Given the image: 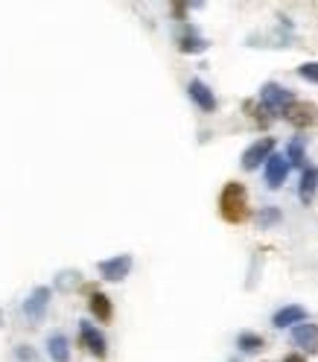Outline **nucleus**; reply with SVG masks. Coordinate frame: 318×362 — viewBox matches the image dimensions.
Here are the masks:
<instances>
[{
	"label": "nucleus",
	"mask_w": 318,
	"mask_h": 362,
	"mask_svg": "<svg viewBox=\"0 0 318 362\" xmlns=\"http://www.w3.org/2000/svg\"><path fill=\"white\" fill-rule=\"evenodd\" d=\"M219 214H222L225 222H246L248 219V193L243 184L228 181L222 193H219Z\"/></svg>",
	"instance_id": "nucleus-1"
},
{
	"label": "nucleus",
	"mask_w": 318,
	"mask_h": 362,
	"mask_svg": "<svg viewBox=\"0 0 318 362\" xmlns=\"http://www.w3.org/2000/svg\"><path fill=\"white\" fill-rule=\"evenodd\" d=\"M260 103H263L266 112H280L283 114L295 103V96H292L289 88H283L278 82H266V85L260 88Z\"/></svg>",
	"instance_id": "nucleus-2"
},
{
	"label": "nucleus",
	"mask_w": 318,
	"mask_h": 362,
	"mask_svg": "<svg viewBox=\"0 0 318 362\" xmlns=\"http://www.w3.org/2000/svg\"><path fill=\"white\" fill-rule=\"evenodd\" d=\"M275 155V138H260L257 144H251L246 152H243V170H257L260 164L266 167V161Z\"/></svg>",
	"instance_id": "nucleus-3"
},
{
	"label": "nucleus",
	"mask_w": 318,
	"mask_h": 362,
	"mask_svg": "<svg viewBox=\"0 0 318 362\" xmlns=\"http://www.w3.org/2000/svg\"><path fill=\"white\" fill-rule=\"evenodd\" d=\"M47 304H50V287H36L29 298L24 301V315L32 324L44 322V315H47Z\"/></svg>",
	"instance_id": "nucleus-4"
},
{
	"label": "nucleus",
	"mask_w": 318,
	"mask_h": 362,
	"mask_svg": "<svg viewBox=\"0 0 318 362\" xmlns=\"http://www.w3.org/2000/svg\"><path fill=\"white\" fill-rule=\"evenodd\" d=\"M283 120H289L295 129H306V126H313L315 120H318V105L295 100V103L287 108V112H283Z\"/></svg>",
	"instance_id": "nucleus-5"
},
{
	"label": "nucleus",
	"mask_w": 318,
	"mask_h": 362,
	"mask_svg": "<svg viewBox=\"0 0 318 362\" xmlns=\"http://www.w3.org/2000/svg\"><path fill=\"white\" fill-rule=\"evenodd\" d=\"M79 336H82V345L91 350V354L96 357V359H105V354H108V342H105V336L96 331V327L91 324V322H79Z\"/></svg>",
	"instance_id": "nucleus-6"
},
{
	"label": "nucleus",
	"mask_w": 318,
	"mask_h": 362,
	"mask_svg": "<svg viewBox=\"0 0 318 362\" xmlns=\"http://www.w3.org/2000/svg\"><path fill=\"white\" fill-rule=\"evenodd\" d=\"M131 272V255H117V257H108L100 263V275L111 283H120Z\"/></svg>",
	"instance_id": "nucleus-7"
},
{
	"label": "nucleus",
	"mask_w": 318,
	"mask_h": 362,
	"mask_svg": "<svg viewBox=\"0 0 318 362\" xmlns=\"http://www.w3.org/2000/svg\"><path fill=\"white\" fill-rule=\"evenodd\" d=\"M292 342L298 345L304 354H318V324L304 322L298 327H292Z\"/></svg>",
	"instance_id": "nucleus-8"
},
{
	"label": "nucleus",
	"mask_w": 318,
	"mask_h": 362,
	"mask_svg": "<svg viewBox=\"0 0 318 362\" xmlns=\"http://www.w3.org/2000/svg\"><path fill=\"white\" fill-rule=\"evenodd\" d=\"M289 167H292V164L287 161V155H278V152H275V155H271V158L266 161V184H269L271 190H278L280 184L287 181Z\"/></svg>",
	"instance_id": "nucleus-9"
},
{
	"label": "nucleus",
	"mask_w": 318,
	"mask_h": 362,
	"mask_svg": "<svg viewBox=\"0 0 318 362\" xmlns=\"http://www.w3.org/2000/svg\"><path fill=\"white\" fill-rule=\"evenodd\" d=\"M306 322V310L301 304H287V307H280V310L271 315V324L275 327H298V324H304Z\"/></svg>",
	"instance_id": "nucleus-10"
},
{
	"label": "nucleus",
	"mask_w": 318,
	"mask_h": 362,
	"mask_svg": "<svg viewBox=\"0 0 318 362\" xmlns=\"http://www.w3.org/2000/svg\"><path fill=\"white\" fill-rule=\"evenodd\" d=\"M187 94H190V100L202 108V112H216V96H213V91L202 79H193L187 85Z\"/></svg>",
	"instance_id": "nucleus-11"
},
{
	"label": "nucleus",
	"mask_w": 318,
	"mask_h": 362,
	"mask_svg": "<svg viewBox=\"0 0 318 362\" xmlns=\"http://www.w3.org/2000/svg\"><path fill=\"white\" fill-rule=\"evenodd\" d=\"M315 193H318V167H304L301 184H298V199L304 205H313Z\"/></svg>",
	"instance_id": "nucleus-12"
},
{
	"label": "nucleus",
	"mask_w": 318,
	"mask_h": 362,
	"mask_svg": "<svg viewBox=\"0 0 318 362\" xmlns=\"http://www.w3.org/2000/svg\"><path fill=\"white\" fill-rule=\"evenodd\" d=\"M47 354L53 362H68L70 359V342H68V336L64 333H53L47 339Z\"/></svg>",
	"instance_id": "nucleus-13"
},
{
	"label": "nucleus",
	"mask_w": 318,
	"mask_h": 362,
	"mask_svg": "<svg viewBox=\"0 0 318 362\" xmlns=\"http://www.w3.org/2000/svg\"><path fill=\"white\" fill-rule=\"evenodd\" d=\"M178 50L190 53V56H193V53H204L207 50V38H202L196 29H187V32H181V36H178Z\"/></svg>",
	"instance_id": "nucleus-14"
},
{
	"label": "nucleus",
	"mask_w": 318,
	"mask_h": 362,
	"mask_svg": "<svg viewBox=\"0 0 318 362\" xmlns=\"http://www.w3.org/2000/svg\"><path fill=\"white\" fill-rule=\"evenodd\" d=\"M88 307H91V313H94L100 322H111L114 310H111V298H108V295L94 292V295H91V301H88Z\"/></svg>",
	"instance_id": "nucleus-15"
},
{
	"label": "nucleus",
	"mask_w": 318,
	"mask_h": 362,
	"mask_svg": "<svg viewBox=\"0 0 318 362\" xmlns=\"http://www.w3.org/2000/svg\"><path fill=\"white\" fill-rule=\"evenodd\" d=\"M237 348L243 350V354H257V350H263L266 348V342H263V336H257V333H239L237 336Z\"/></svg>",
	"instance_id": "nucleus-16"
},
{
	"label": "nucleus",
	"mask_w": 318,
	"mask_h": 362,
	"mask_svg": "<svg viewBox=\"0 0 318 362\" xmlns=\"http://www.w3.org/2000/svg\"><path fill=\"white\" fill-rule=\"evenodd\" d=\"M79 272L76 269H64V272H59L56 275V289H62V292H70L73 287H79Z\"/></svg>",
	"instance_id": "nucleus-17"
},
{
	"label": "nucleus",
	"mask_w": 318,
	"mask_h": 362,
	"mask_svg": "<svg viewBox=\"0 0 318 362\" xmlns=\"http://www.w3.org/2000/svg\"><path fill=\"white\" fill-rule=\"evenodd\" d=\"M287 161L292 164V167H304V140L298 138V140H292L289 144V149H287Z\"/></svg>",
	"instance_id": "nucleus-18"
},
{
	"label": "nucleus",
	"mask_w": 318,
	"mask_h": 362,
	"mask_svg": "<svg viewBox=\"0 0 318 362\" xmlns=\"http://www.w3.org/2000/svg\"><path fill=\"white\" fill-rule=\"evenodd\" d=\"M298 76H301V79H306V82L318 85V62H304L301 68H298Z\"/></svg>",
	"instance_id": "nucleus-19"
},
{
	"label": "nucleus",
	"mask_w": 318,
	"mask_h": 362,
	"mask_svg": "<svg viewBox=\"0 0 318 362\" xmlns=\"http://www.w3.org/2000/svg\"><path fill=\"white\" fill-rule=\"evenodd\" d=\"M278 219H280V211H278V207H266V211H260L257 222H260L263 228H269V225H275Z\"/></svg>",
	"instance_id": "nucleus-20"
},
{
	"label": "nucleus",
	"mask_w": 318,
	"mask_h": 362,
	"mask_svg": "<svg viewBox=\"0 0 318 362\" xmlns=\"http://www.w3.org/2000/svg\"><path fill=\"white\" fill-rule=\"evenodd\" d=\"M15 357L21 359V362H32V359H36V354H32V350H29V345H18V350H15Z\"/></svg>",
	"instance_id": "nucleus-21"
},
{
	"label": "nucleus",
	"mask_w": 318,
	"mask_h": 362,
	"mask_svg": "<svg viewBox=\"0 0 318 362\" xmlns=\"http://www.w3.org/2000/svg\"><path fill=\"white\" fill-rule=\"evenodd\" d=\"M283 362H306V357H301V354H287V357H283Z\"/></svg>",
	"instance_id": "nucleus-22"
}]
</instances>
